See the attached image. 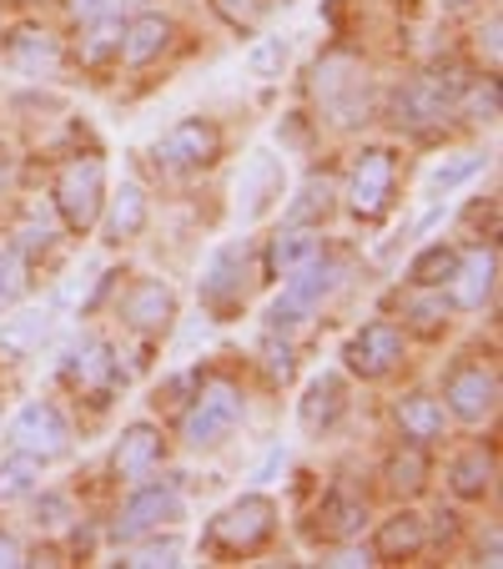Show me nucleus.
Wrapping results in <instances>:
<instances>
[{
	"label": "nucleus",
	"instance_id": "nucleus-1",
	"mask_svg": "<svg viewBox=\"0 0 503 569\" xmlns=\"http://www.w3.org/2000/svg\"><path fill=\"white\" fill-rule=\"evenodd\" d=\"M312 91H318L322 111H328L338 127H363L373 121V91L363 81V66L353 51H328L312 66Z\"/></svg>",
	"mask_w": 503,
	"mask_h": 569
},
{
	"label": "nucleus",
	"instance_id": "nucleus-2",
	"mask_svg": "<svg viewBox=\"0 0 503 569\" xmlns=\"http://www.w3.org/2000/svg\"><path fill=\"white\" fill-rule=\"evenodd\" d=\"M278 529V505L268 495H242L237 505H227L222 515L207 525L202 545L212 555H252L258 545H268V535Z\"/></svg>",
	"mask_w": 503,
	"mask_h": 569
},
{
	"label": "nucleus",
	"instance_id": "nucleus-3",
	"mask_svg": "<svg viewBox=\"0 0 503 569\" xmlns=\"http://www.w3.org/2000/svg\"><path fill=\"white\" fill-rule=\"evenodd\" d=\"M242 413H247V398L227 378H212V383L197 388V403L182 413V443L187 449H212V443L232 439Z\"/></svg>",
	"mask_w": 503,
	"mask_h": 569
},
{
	"label": "nucleus",
	"instance_id": "nucleus-4",
	"mask_svg": "<svg viewBox=\"0 0 503 569\" xmlns=\"http://www.w3.org/2000/svg\"><path fill=\"white\" fill-rule=\"evenodd\" d=\"M51 197H56L61 222L71 227V232H87V227L101 217V202H107V161L101 157L66 161L61 177H56V187H51Z\"/></svg>",
	"mask_w": 503,
	"mask_h": 569
},
{
	"label": "nucleus",
	"instance_id": "nucleus-5",
	"mask_svg": "<svg viewBox=\"0 0 503 569\" xmlns=\"http://www.w3.org/2000/svg\"><path fill=\"white\" fill-rule=\"evenodd\" d=\"M6 439H11V449L51 463V459H66V453H71V423H66V413L56 409V403L36 398V403H26V409L11 419Z\"/></svg>",
	"mask_w": 503,
	"mask_h": 569
},
{
	"label": "nucleus",
	"instance_id": "nucleus-6",
	"mask_svg": "<svg viewBox=\"0 0 503 569\" xmlns=\"http://www.w3.org/2000/svg\"><path fill=\"white\" fill-rule=\"evenodd\" d=\"M56 373H61V383L71 388V393L91 398V403H107V398L117 393V383H121V363H117V353H111L101 338H87V343L66 348V358H61Z\"/></svg>",
	"mask_w": 503,
	"mask_h": 569
},
{
	"label": "nucleus",
	"instance_id": "nucleus-7",
	"mask_svg": "<svg viewBox=\"0 0 503 569\" xmlns=\"http://www.w3.org/2000/svg\"><path fill=\"white\" fill-rule=\"evenodd\" d=\"M151 157H157V167H167V172H202V167H212V161L222 157V131L207 117H187L151 147Z\"/></svg>",
	"mask_w": 503,
	"mask_h": 569
},
{
	"label": "nucleus",
	"instance_id": "nucleus-8",
	"mask_svg": "<svg viewBox=\"0 0 503 569\" xmlns=\"http://www.w3.org/2000/svg\"><path fill=\"white\" fill-rule=\"evenodd\" d=\"M247 302V248L242 242H222L202 268V308L217 322H227L232 312H242Z\"/></svg>",
	"mask_w": 503,
	"mask_h": 569
},
{
	"label": "nucleus",
	"instance_id": "nucleus-9",
	"mask_svg": "<svg viewBox=\"0 0 503 569\" xmlns=\"http://www.w3.org/2000/svg\"><path fill=\"white\" fill-rule=\"evenodd\" d=\"M182 515H187V505H182V495H177V483H141L137 495L121 505L117 525H111V539L127 545V539H141L161 525H177Z\"/></svg>",
	"mask_w": 503,
	"mask_h": 569
},
{
	"label": "nucleus",
	"instance_id": "nucleus-10",
	"mask_svg": "<svg viewBox=\"0 0 503 569\" xmlns=\"http://www.w3.org/2000/svg\"><path fill=\"white\" fill-rule=\"evenodd\" d=\"M443 403H449L453 419L483 423L499 409V373L489 363H453L443 378Z\"/></svg>",
	"mask_w": 503,
	"mask_h": 569
},
{
	"label": "nucleus",
	"instance_id": "nucleus-11",
	"mask_svg": "<svg viewBox=\"0 0 503 569\" xmlns=\"http://www.w3.org/2000/svg\"><path fill=\"white\" fill-rule=\"evenodd\" d=\"M393 151L388 147H368L363 157L353 161V177H348V207H353L363 222H373V217H383L388 207H393Z\"/></svg>",
	"mask_w": 503,
	"mask_h": 569
},
{
	"label": "nucleus",
	"instance_id": "nucleus-12",
	"mask_svg": "<svg viewBox=\"0 0 503 569\" xmlns=\"http://www.w3.org/2000/svg\"><path fill=\"white\" fill-rule=\"evenodd\" d=\"M343 363L358 378H388L403 363V333H398L393 322H363L343 343Z\"/></svg>",
	"mask_w": 503,
	"mask_h": 569
},
{
	"label": "nucleus",
	"instance_id": "nucleus-13",
	"mask_svg": "<svg viewBox=\"0 0 503 569\" xmlns=\"http://www.w3.org/2000/svg\"><path fill=\"white\" fill-rule=\"evenodd\" d=\"M177 318V292L172 282L161 278H137L121 298V322L137 328V333H161V328H172Z\"/></svg>",
	"mask_w": 503,
	"mask_h": 569
},
{
	"label": "nucleus",
	"instance_id": "nucleus-14",
	"mask_svg": "<svg viewBox=\"0 0 503 569\" xmlns=\"http://www.w3.org/2000/svg\"><path fill=\"white\" fill-rule=\"evenodd\" d=\"M343 282H348L343 262H338V258H322V252H318V258H308L302 268L288 272V292H282V298L298 302L302 312H312L322 298H332V292L343 288Z\"/></svg>",
	"mask_w": 503,
	"mask_h": 569
},
{
	"label": "nucleus",
	"instance_id": "nucleus-15",
	"mask_svg": "<svg viewBox=\"0 0 503 569\" xmlns=\"http://www.w3.org/2000/svg\"><path fill=\"white\" fill-rule=\"evenodd\" d=\"M237 197H242V222H258V217L282 197V157L252 151L242 182H237Z\"/></svg>",
	"mask_w": 503,
	"mask_h": 569
},
{
	"label": "nucleus",
	"instance_id": "nucleus-16",
	"mask_svg": "<svg viewBox=\"0 0 503 569\" xmlns=\"http://www.w3.org/2000/svg\"><path fill=\"white\" fill-rule=\"evenodd\" d=\"M6 61L21 76H56L61 71V41L41 26H21V31L6 41Z\"/></svg>",
	"mask_w": 503,
	"mask_h": 569
},
{
	"label": "nucleus",
	"instance_id": "nucleus-17",
	"mask_svg": "<svg viewBox=\"0 0 503 569\" xmlns=\"http://www.w3.org/2000/svg\"><path fill=\"white\" fill-rule=\"evenodd\" d=\"M157 463H161V429L157 423H131L117 439V453H111L117 479H147Z\"/></svg>",
	"mask_w": 503,
	"mask_h": 569
},
{
	"label": "nucleus",
	"instance_id": "nucleus-18",
	"mask_svg": "<svg viewBox=\"0 0 503 569\" xmlns=\"http://www.w3.org/2000/svg\"><path fill=\"white\" fill-rule=\"evenodd\" d=\"M449 91L439 87V81H408L403 91L393 97V121L398 127H429V121H443V111H449Z\"/></svg>",
	"mask_w": 503,
	"mask_h": 569
},
{
	"label": "nucleus",
	"instance_id": "nucleus-19",
	"mask_svg": "<svg viewBox=\"0 0 503 569\" xmlns=\"http://www.w3.org/2000/svg\"><path fill=\"white\" fill-rule=\"evenodd\" d=\"M493 282H499V252L479 248L473 258L459 262L449 288H453V302H459V308H483V302L493 298Z\"/></svg>",
	"mask_w": 503,
	"mask_h": 569
},
{
	"label": "nucleus",
	"instance_id": "nucleus-20",
	"mask_svg": "<svg viewBox=\"0 0 503 569\" xmlns=\"http://www.w3.org/2000/svg\"><path fill=\"white\" fill-rule=\"evenodd\" d=\"M172 36H177V26L167 21V16L147 11V16H137V21L121 31V56H127V66H151L167 46H172Z\"/></svg>",
	"mask_w": 503,
	"mask_h": 569
},
{
	"label": "nucleus",
	"instance_id": "nucleus-21",
	"mask_svg": "<svg viewBox=\"0 0 503 569\" xmlns=\"http://www.w3.org/2000/svg\"><path fill=\"white\" fill-rule=\"evenodd\" d=\"M141 227H147V192H141V182H121L107 202V242L121 248V242L141 237Z\"/></svg>",
	"mask_w": 503,
	"mask_h": 569
},
{
	"label": "nucleus",
	"instance_id": "nucleus-22",
	"mask_svg": "<svg viewBox=\"0 0 503 569\" xmlns=\"http://www.w3.org/2000/svg\"><path fill=\"white\" fill-rule=\"evenodd\" d=\"M338 413H343V378H338V373H318L308 383V393H302V409H298L302 429L322 433V429H332V423H338Z\"/></svg>",
	"mask_w": 503,
	"mask_h": 569
},
{
	"label": "nucleus",
	"instance_id": "nucleus-23",
	"mask_svg": "<svg viewBox=\"0 0 503 569\" xmlns=\"http://www.w3.org/2000/svg\"><path fill=\"white\" fill-rule=\"evenodd\" d=\"M393 419H398V429H403L413 443H433V439H443V403H439V398H429V393H408V398H398Z\"/></svg>",
	"mask_w": 503,
	"mask_h": 569
},
{
	"label": "nucleus",
	"instance_id": "nucleus-24",
	"mask_svg": "<svg viewBox=\"0 0 503 569\" xmlns=\"http://www.w3.org/2000/svg\"><path fill=\"white\" fill-rule=\"evenodd\" d=\"M322 252V237L312 232V227H288V232H278L268 242V272L272 278H288L292 268H302L308 258H318Z\"/></svg>",
	"mask_w": 503,
	"mask_h": 569
},
{
	"label": "nucleus",
	"instance_id": "nucleus-25",
	"mask_svg": "<svg viewBox=\"0 0 503 569\" xmlns=\"http://www.w3.org/2000/svg\"><path fill=\"white\" fill-rule=\"evenodd\" d=\"M423 545H429V525L403 509V515H393L383 529H378L373 555H378V559H413Z\"/></svg>",
	"mask_w": 503,
	"mask_h": 569
},
{
	"label": "nucleus",
	"instance_id": "nucleus-26",
	"mask_svg": "<svg viewBox=\"0 0 503 569\" xmlns=\"http://www.w3.org/2000/svg\"><path fill=\"white\" fill-rule=\"evenodd\" d=\"M459 262H463L459 248L433 242V248H423L413 262H408V282H413V288H449L453 272H459Z\"/></svg>",
	"mask_w": 503,
	"mask_h": 569
},
{
	"label": "nucleus",
	"instance_id": "nucleus-27",
	"mask_svg": "<svg viewBox=\"0 0 503 569\" xmlns=\"http://www.w3.org/2000/svg\"><path fill=\"white\" fill-rule=\"evenodd\" d=\"M489 483H493V459L483 449H469V453H459V459H453L449 489L459 499H483V495H489Z\"/></svg>",
	"mask_w": 503,
	"mask_h": 569
},
{
	"label": "nucleus",
	"instance_id": "nucleus-28",
	"mask_svg": "<svg viewBox=\"0 0 503 569\" xmlns=\"http://www.w3.org/2000/svg\"><path fill=\"white\" fill-rule=\"evenodd\" d=\"M318 519L332 539H353V535H363V525H368V505L363 499H348V495H332Z\"/></svg>",
	"mask_w": 503,
	"mask_h": 569
},
{
	"label": "nucleus",
	"instance_id": "nucleus-29",
	"mask_svg": "<svg viewBox=\"0 0 503 569\" xmlns=\"http://www.w3.org/2000/svg\"><path fill=\"white\" fill-rule=\"evenodd\" d=\"M332 212V187L322 182V177H312V182H302L298 202H288V227H322V217Z\"/></svg>",
	"mask_w": 503,
	"mask_h": 569
},
{
	"label": "nucleus",
	"instance_id": "nucleus-30",
	"mask_svg": "<svg viewBox=\"0 0 503 569\" xmlns=\"http://www.w3.org/2000/svg\"><path fill=\"white\" fill-rule=\"evenodd\" d=\"M46 328H51V318L46 312H26V318H11L6 328H0V358H26L36 343L46 338Z\"/></svg>",
	"mask_w": 503,
	"mask_h": 569
},
{
	"label": "nucleus",
	"instance_id": "nucleus-31",
	"mask_svg": "<svg viewBox=\"0 0 503 569\" xmlns=\"http://www.w3.org/2000/svg\"><path fill=\"white\" fill-rule=\"evenodd\" d=\"M36 483H41V459H31L21 449H11L0 459V499H21L31 495Z\"/></svg>",
	"mask_w": 503,
	"mask_h": 569
},
{
	"label": "nucleus",
	"instance_id": "nucleus-32",
	"mask_svg": "<svg viewBox=\"0 0 503 569\" xmlns=\"http://www.w3.org/2000/svg\"><path fill=\"white\" fill-rule=\"evenodd\" d=\"M121 31H127V26H121L117 16L91 21V31L81 36V66H107L111 56H121Z\"/></svg>",
	"mask_w": 503,
	"mask_h": 569
},
{
	"label": "nucleus",
	"instance_id": "nucleus-33",
	"mask_svg": "<svg viewBox=\"0 0 503 569\" xmlns=\"http://www.w3.org/2000/svg\"><path fill=\"white\" fill-rule=\"evenodd\" d=\"M383 479H388V489H393V495H418V489H423V479H429V459H423V449H398L393 459H388Z\"/></svg>",
	"mask_w": 503,
	"mask_h": 569
},
{
	"label": "nucleus",
	"instance_id": "nucleus-34",
	"mask_svg": "<svg viewBox=\"0 0 503 569\" xmlns=\"http://www.w3.org/2000/svg\"><path fill=\"white\" fill-rule=\"evenodd\" d=\"M182 539L177 535H167V539H147V545H137V549H127L121 555V565L127 569H172V565H182Z\"/></svg>",
	"mask_w": 503,
	"mask_h": 569
},
{
	"label": "nucleus",
	"instance_id": "nucleus-35",
	"mask_svg": "<svg viewBox=\"0 0 503 569\" xmlns=\"http://www.w3.org/2000/svg\"><path fill=\"white\" fill-rule=\"evenodd\" d=\"M483 167H489V157H483V151H459L453 161H439V167H433L429 187H433V192H453V187H463L469 177H479Z\"/></svg>",
	"mask_w": 503,
	"mask_h": 569
},
{
	"label": "nucleus",
	"instance_id": "nucleus-36",
	"mask_svg": "<svg viewBox=\"0 0 503 569\" xmlns=\"http://www.w3.org/2000/svg\"><path fill=\"white\" fill-rule=\"evenodd\" d=\"M282 66H288V41L282 36H268L247 51V76H258V81H278Z\"/></svg>",
	"mask_w": 503,
	"mask_h": 569
},
{
	"label": "nucleus",
	"instance_id": "nucleus-37",
	"mask_svg": "<svg viewBox=\"0 0 503 569\" xmlns=\"http://www.w3.org/2000/svg\"><path fill=\"white\" fill-rule=\"evenodd\" d=\"M212 11L222 16L232 31H252L268 16V0H212Z\"/></svg>",
	"mask_w": 503,
	"mask_h": 569
},
{
	"label": "nucleus",
	"instance_id": "nucleus-38",
	"mask_svg": "<svg viewBox=\"0 0 503 569\" xmlns=\"http://www.w3.org/2000/svg\"><path fill=\"white\" fill-rule=\"evenodd\" d=\"M21 298H26V268H21L16 252L0 248V312L11 308V302H21Z\"/></svg>",
	"mask_w": 503,
	"mask_h": 569
},
{
	"label": "nucleus",
	"instance_id": "nucleus-39",
	"mask_svg": "<svg viewBox=\"0 0 503 569\" xmlns=\"http://www.w3.org/2000/svg\"><path fill=\"white\" fill-rule=\"evenodd\" d=\"M36 519H41L46 529L66 525V519H71V499H66V495H41V499H36Z\"/></svg>",
	"mask_w": 503,
	"mask_h": 569
},
{
	"label": "nucleus",
	"instance_id": "nucleus-40",
	"mask_svg": "<svg viewBox=\"0 0 503 569\" xmlns=\"http://www.w3.org/2000/svg\"><path fill=\"white\" fill-rule=\"evenodd\" d=\"M66 6H71L76 21H101V16H117L127 0H66Z\"/></svg>",
	"mask_w": 503,
	"mask_h": 569
},
{
	"label": "nucleus",
	"instance_id": "nucleus-41",
	"mask_svg": "<svg viewBox=\"0 0 503 569\" xmlns=\"http://www.w3.org/2000/svg\"><path fill=\"white\" fill-rule=\"evenodd\" d=\"M473 117H479V121H499V81H489V87L473 91Z\"/></svg>",
	"mask_w": 503,
	"mask_h": 569
},
{
	"label": "nucleus",
	"instance_id": "nucleus-42",
	"mask_svg": "<svg viewBox=\"0 0 503 569\" xmlns=\"http://www.w3.org/2000/svg\"><path fill=\"white\" fill-rule=\"evenodd\" d=\"M268 373L272 378H292V348L278 343V338H268Z\"/></svg>",
	"mask_w": 503,
	"mask_h": 569
},
{
	"label": "nucleus",
	"instance_id": "nucleus-43",
	"mask_svg": "<svg viewBox=\"0 0 503 569\" xmlns=\"http://www.w3.org/2000/svg\"><path fill=\"white\" fill-rule=\"evenodd\" d=\"M413 318L423 333H439V322H449L443 318V302H413Z\"/></svg>",
	"mask_w": 503,
	"mask_h": 569
},
{
	"label": "nucleus",
	"instance_id": "nucleus-44",
	"mask_svg": "<svg viewBox=\"0 0 503 569\" xmlns=\"http://www.w3.org/2000/svg\"><path fill=\"white\" fill-rule=\"evenodd\" d=\"M322 565H332V569H358V565H378L368 549H338V555H328Z\"/></svg>",
	"mask_w": 503,
	"mask_h": 569
},
{
	"label": "nucleus",
	"instance_id": "nucleus-45",
	"mask_svg": "<svg viewBox=\"0 0 503 569\" xmlns=\"http://www.w3.org/2000/svg\"><path fill=\"white\" fill-rule=\"evenodd\" d=\"M51 242L56 237L46 232V227H21V248L26 252H51Z\"/></svg>",
	"mask_w": 503,
	"mask_h": 569
},
{
	"label": "nucleus",
	"instance_id": "nucleus-46",
	"mask_svg": "<svg viewBox=\"0 0 503 569\" xmlns=\"http://www.w3.org/2000/svg\"><path fill=\"white\" fill-rule=\"evenodd\" d=\"M16 565H26V549L11 535H0V569H16Z\"/></svg>",
	"mask_w": 503,
	"mask_h": 569
},
{
	"label": "nucleus",
	"instance_id": "nucleus-47",
	"mask_svg": "<svg viewBox=\"0 0 503 569\" xmlns=\"http://www.w3.org/2000/svg\"><path fill=\"white\" fill-rule=\"evenodd\" d=\"M483 46H489V61H499V21H489V31H483Z\"/></svg>",
	"mask_w": 503,
	"mask_h": 569
},
{
	"label": "nucleus",
	"instance_id": "nucleus-48",
	"mask_svg": "<svg viewBox=\"0 0 503 569\" xmlns=\"http://www.w3.org/2000/svg\"><path fill=\"white\" fill-rule=\"evenodd\" d=\"M443 6H469V0H443Z\"/></svg>",
	"mask_w": 503,
	"mask_h": 569
}]
</instances>
